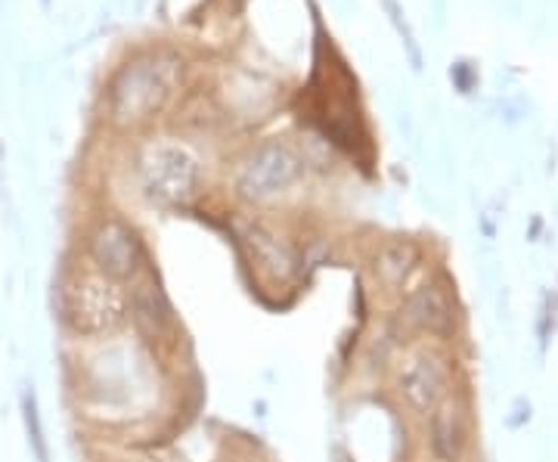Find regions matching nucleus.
<instances>
[{
  "label": "nucleus",
  "instance_id": "nucleus-8",
  "mask_svg": "<svg viewBox=\"0 0 558 462\" xmlns=\"http://www.w3.org/2000/svg\"><path fill=\"white\" fill-rule=\"evenodd\" d=\"M128 323L134 326L140 339L153 348L171 344L174 332H178L174 304L153 270H146L143 277L128 285Z\"/></svg>",
  "mask_w": 558,
  "mask_h": 462
},
{
  "label": "nucleus",
  "instance_id": "nucleus-2",
  "mask_svg": "<svg viewBox=\"0 0 558 462\" xmlns=\"http://www.w3.org/2000/svg\"><path fill=\"white\" fill-rule=\"evenodd\" d=\"M183 60L171 50H153L131 60L109 87V119L119 127H137L159 115L178 90Z\"/></svg>",
  "mask_w": 558,
  "mask_h": 462
},
{
  "label": "nucleus",
  "instance_id": "nucleus-4",
  "mask_svg": "<svg viewBox=\"0 0 558 462\" xmlns=\"http://www.w3.org/2000/svg\"><path fill=\"white\" fill-rule=\"evenodd\" d=\"M137 181L146 199L178 208L196 196L199 186V159L178 141H153L137 153Z\"/></svg>",
  "mask_w": 558,
  "mask_h": 462
},
{
  "label": "nucleus",
  "instance_id": "nucleus-11",
  "mask_svg": "<svg viewBox=\"0 0 558 462\" xmlns=\"http://www.w3.org/2000/svg\"><path fill=\"white\" fill-rule=\"evenodd\" d=\"M418 264H422V248L413 240H385L373 255V277L388 295L407 292L410 280L416 277Z\"/></svg>",
  "mask_w": 558,
  "mask_h": 462
},
{
  "label": "nucleus",
  "instance_id": "nucleus-7",
  "mask_svg": "<svg viewBox=\"0 0 558 462\" xmlns=\"http://www.w3.org/2000/svg\"><path fill=\"white\" fill-rule=\"evenodd\" d=\"M301 178V159L286 143H260L236 171V196L242 202H270L289 193Z\"/></svg>",
  "mask_w": 558,
  "mask_h": 462
},
{
  "label": "nucleus",
  "instance_id": "nucleus-1",
  "mask_svg": "<svg viewBox=\"0 0 558 462\" xmlns=\"http://www.w3.org/2000/svg\"><path fill=\"white\" fill-rule=\"evenodd\" d=\"M57 320L75 339H109L128 326V289L94 267L65 270L53 289Z\"/></svg>",
  "mask_w": 558,
  "mask_h": 462
},
{
  "label": "nucleus",
  "instance_id": "nucleus-9",
  "mask_svg": "<svg viewBox=\"0 0 558 462\" xmlns=\"http://www.w3.org/2000/svg\"><path fill=\"white\" fill-rule=\"evenodd\" d=\"M428 423V453L435 462H465L472 447V413L457 391L425 420Z\"/></svg>",
  "mask_w": 558,
  "mask_h": 462
},
{
  "label": "nucleus",
  "instance_id": "nucleus-10",
  "mask_svg": "<svg viewBox=\"0 0 558 462\" xmlns=\"http://www.w3.org/2000/svg\"><path fill=\"white\" fill-rule=\"evenodd\" d=\"M242 242H245V248L252 255V264L258 267L260 280L289 285L299 277V255H295V248L289 242L279 240V236H274L267 227H260V223L245 227Z\"/></svg>",
  "mask_w": 558,
  "mask_h": 462
},
{
  "label": "nucleus",
  "instance_id": "nucleus-6",
  "mask_svg": "<svg viewBox=\"0 0 558 462\" xmlns=\"http://www.w3.org/2000/svg\"><path fill=\"white\" fill-rule=\"evenodd\" d=\"M84 252L97 273L124 289L149 270L140 233L121 218H102L94 223L84 242Z\"/></svg>",
  "mask_w": 558,
  "mask_h": 462
},
{
  "label": "nucleus",
  "instance_id": "nucleus-12",
  "mask_svg": "<svg viewBox=\"0 0 558 462\" xmlns=\"http://www.w3.org/2000/svg\"><path fill=\"white\" fill-rule=\"evenodd\" d=\"M22 425H25V438L32 447V457L38 462H50V443H47V431H44V420H40L38 394L32 388L22 391Z\"/></svg>",
  "mask_w": 558,
  "mask_h": 462
},
{
  "label": "nucleus",
  "instance_id": "nucleus-5",
  "mask_svg": "<svg viewBox=\"0 0 558 462\" xmlns=\"http://www.w3.org/2000/svg\"><path fill=\"white\" fill-rule=\"evenodd\" d=\"M391 336L403 348L413 342H447L457 336V299L440 282H418L398 304Z\"/></svg>",
  "mask_w": 558,
  "mask_h": 462
},
{
  "label": "nucleus",
  "instance_id": "nucleus-3",
  "mask_svg": "<svg viewBox=\"0 0 558 462\" xmlns=\"http://www.w3.org/2000/svg\"><path fill=\"white\" fill-rule=\"evenodd\" d=\"M395 394L418 420H428L453 394V361L444 342H413L400 351L395 361Z\"/></svg>",
  "mask_w": 558,
  "mask_h": 462
}]
</instances>
